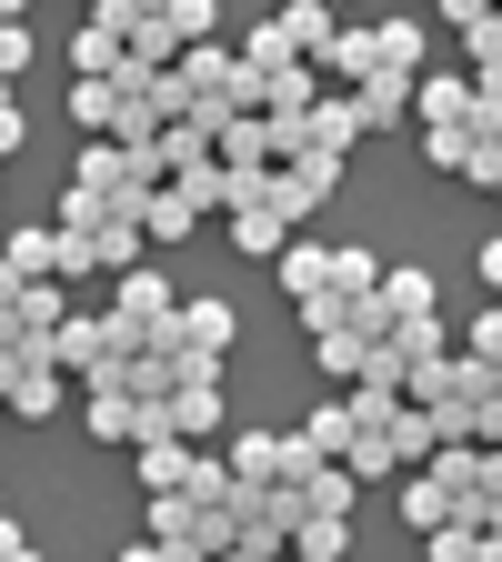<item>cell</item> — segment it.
<instances>
[{
	"label": "cell",
	"mask_w": 502,
	"mask_h": 562,
	"mask_svg": "<svg viewBox=\"0 0 502 562\" xmlns=\"http://www.w3.org/2000/svg\"><path fill=\"white\" fill-rule=\"evenodd\" d=\"M302 331H312V362L352 392L362 362L392 341V312H382V292H362V302H352V292H322V302H302Z\"/></svg>",
	"instance_id": "obj_1"
},
{
	"label": "cell",
	"mask_w": 502,
	"mask_h": 562,
	"mask_svg": "<svg viewBox=\"0 0 502 562\" xmlns=\"http://www.w3.org/2000/svg\"><path fill=\"white\" fill-rule=\"evenodd\" d=\"M332 191H342V161H332V151H302V161H281V171H271V191H261V201L281 211V222H312Z\"/></svg>",
	"instance_id": "obj_2"
},
{
	"label": "cell",
	"mask_w": 502,
	"mask_h": 562,
	"mask_svg": "<svg viewBox=\"0 0 502 562\" xmlns=\"http://www.w3.org/2000/svg\"><path fill=\"white\" fill-rule=\"evenodd\" d=\"M152 351H211V362H222V351H232V302H181L161 331H152Z\"/></svg>",
	"instance_id": "obj_3"
},
{
	"label": "cell",
	"mask_w": 502,
	"mask_h": 562,
	"mask_svg": "<svg viewBox=\"0 0 502 562\" xmlns=\"http://www.w3.org/2000/svg\"><path fill=\"white\" fill-rule=\"evenodd\" d=\"M101 362H111V312H70V322L51 331V372H81V382H91Z\"/></svg>",
	"instance_id": "obj_4"
},
{
	"label": "cell",
	"mask_w": 502,
	"mask_h": 562,
	"mask_svg": "<svg viewBox=\"0 0 502 562\" xmlns=\"http://www.w3.org/2000/svg\"><path fill=\"white\" fill-rule=\"evenodd\" d=\"M191 232H201V201H191L181 181H161L152 201H141V241H152V251H181Z\"/></svg>",
	"instance_id": "obj_5"
},
{
	"label": "cell",
	"mask_w": 502,
	"mask_h": 562,
	"mask_svg": "<svg viewBox=\"0 0 502 562\" xmlns=\"http://www.w3.org/2000/svg\"><path fill=\"white\" fill-rule=\"evenodd\" d=\"M211 151H222V171H281V140H271V121H261V111H232Z\"/></svg>",
	"instance_id": "obj_6"
},
{
	"label": "cell",
	"mask_w": 502,
	"mask_h": 562,
	"mask_svg": "<svg viewBox=\"0 0 502 562\" xmlns=\"http://www.w3.org/2000/svg\"><path fill=\"white\" fill-rule=\"evenodd\" d=\"M111 312H121V322H141V331H161V322L181 312V292H171V281H161L152 261H131V271H121V302H111Z\"/></svg>",
	"instance_id": "obj_7"
},
{
	"label": "cell",
	"mask_w": 502,
	"mask_h": 562,
	"mask_svg": "<svg viewBox=\"0 0 502 562\" xmlns=\"http://www.w3.org/2000/svg\"><path fill=\"white\" fill-rule=\"evenodd\" d=\"M222 462H232V482H242V492H271V482H281V462H292V432H232V452H222Z\"/></svg>",
	"instance_id": "obj_8"
},
{
	"label": "cell",
	"mask_w": 502,
	"mask_h": 562,
	"mask_svg": "<svg viewBox=\"0 0 502 562\" xmlns=\"http://www.w3.org/2000/svg\"><path fill=\"white\" fill-rule=\"evenodd\" d=\"M412 111H422V131H462L472 121V70H462V81H453V70H422Z\"/></svg>",
	"instance_id": "obj_9"
},
{
	"label": "cell",
	"mask_w": 502,
	"mask_h": 562,
	"mask_svg": "<svg viewBox=\"0 0 502 562\" xmlns=\"http://www.w3.org/2000/svg\"><path fill=\"white\" fill-rule=\"evenodd\" d=\"M382 312H392V331H402V322H433V312H443L433 271H412V261H382Z\"/></svg>",
	"instance_id": "obj_10"
},
{
	"label": "cell",
	"mask_w": 502,
	"mask_h": 562,
	"mask_svg": "<svg viewBox=\"0 0 502 562\" xmlns=\"http://www.w3.org/2000/svg\"><path fill=\"white\" fill-rule=\"evenodd\" d=\"M161 422H171L181 442H211V432L232 422V412H222V382H191V392H171V402H161Z\"/></svg>",
	"instance_id": "obj_11"
},
{
	"label": "cell",
	"mask_w": 502,
	"mask_h": 562,
	"mask_svg": "<svg viewBox=\"0 0 502 562\" xmlns=\"http://www.w3.org/2000/svg\"><path fill=\"white\" fill-rule=\"evenodd\" d=\"M302 131H312V151H332V161H342V151H352V140H362V101H352V91H322Z\"/></svg>",
	"instance_id": "obj_12"
},
{
	"label": "cell",
	"mask_w": 502,
	"mask_h": 562,
	"mask_svg": "<svg viewBox=\"0 0 502 562\" xmlns=\"http://www.w3.org/2000/svg\"><path fill=\"white\" fill-rule=\"evenodd\" d=\"M292 60H302V41L281 31V11H261V21L242 31V70H252V81H271V70H292Z\"/></svg>",
	"instance_id": "obj_13"
},
{
	"label": "cell",
	"mask_w": 502,
	"mask_h": 562,
	"mask_svg": "<svg viewBox=\"0 0 502 562\" xmlns=\"http://www.w3.org/2000/svg\"><path fill=\"white\" fill-rule=\"evenodd\" d=\"M412 70H372V81L362 91H352V101H362V131H392V121H412Z\"/></svg>",
	"instance_id": "obj_14"
},
{
	"label": "cell",
	"mask_w": 502,
	"mask_h": 562,
	"mask_svg": "<svg viewBox=\"0 0 502 562\" xmlns=\"http://www.w3.org/2000/svg\"><path fill=\"white\" fill-rule=\"evenodd\" d=\"M131 472H141V492H181V472H191V442H181V432L131 442Z\"/></svg>",
	"instance_id": "obj_15"
},
{
	"label": "cell",
	"mask_w": 502,
	"mask_h": 562,
	"mask_svg": "<svg viewBox=\"0 0 502 562\" xmlns=\"http://www.w3.org/2000/svg\"><path fill=\"white\" fill-rule=\"evenodd\" d=\"M312 101H322V70L312 60H292V70H271V81H261V111L271 121H312Z\"/></svg>",
	"instance_id": "obj_16"
},
{
	"label": "cell",
	"mask_w": 502,
	"mask_h": 562,
	"mask_svg": "<svg viewBox=\"0 0 502 562\" xmlns=\"http://www.w3.org/2000/svg\"><path fill=\"white\" fill-rule=\"evenodd\" d=\"M271 271H281V292H292V302H322L332 292V241H292Z\"/></svg>",
	"instance_id": "obj_17"
},
{
	"label": "cell",
	"mask_w": 502,
	"mask_h": 562,
	"mask_svg": "<svg viewBox=\"0 0 502 562\" xmlns=\"http://www.w3.org/2000/svg\"><path fill=\"white\" fill-rule=\"evenodd\" d=\"M382 70V50H372V31L362 21H342V41H332V60H322V81H342V91H362Z\"/></svg>",
	"instance_id": "obj_18"
},
{
	"label": "cell",
	"mask_w": 502,
	"mask_h": 562,
	"mask_svg": "<svg viewBox=\"0 0 502 562\" xmlns=\"http://www.w3.org/2000/svg\"><path fill=\"white\" fill-rule=\"evenodd\" d=\"M232 251H252V261H281V251H292V222H281L271 201H261V211H232Z\"/></svg>",
	"instance_id": "obj_19"
},
{
	"label": "cell",
	"mask_w": 502,
	"mask_h": 562,
	"mask_svg": "<svg viewBox=\"0 0 502 562\" xmlns=\"http://www.w3.org/2000/svg\"><path fill=\"white\" fill-rule=\"evenodd\" d=\"M152 151H161V181H181V171H211V161H222V151H211V131H201V121H171V131L152 140Z\"/></svg>",
	"instance_id": "obj_20"
},
{
	"label": "cell",
	"mask_w": 502,
	"mask_h": 562,
	"mask_svg": "<svg viewBox=\"0 0 502 562\" xmlns=\"http://www.w3.org/2000/svg\"><path fill=\"white\" fill-rule=\"evenodd\" d=\"M292 442H302V452H312V462H342V452H352V402H342V392H332V402H322V412H312V422H302V432H292Z\"/></svg>",
	"instance_id": "obj_21"
},
{
	"label": "cell",
	"mask_w": 502,
	"mask_h": 562,
	"mask_svg": "<svg viewBox=\"0 0 502 562\" xmlns=\"http://www.w3.org/2000/svg\"><path fill=\"white\" fill-rule=\"evenodd\" d=\"M372 50H382V70H412V81H422V70H433V60H422V21H412V11L372 21Z\"/></svg>",
	"instance_id": "obj_22"
},
{
	"label": "cell",
	"mask_w": 502,
	"mask_h": 562,
	"mask_svg": "<svg viewBox=\"0 0 502 562\" xmlns=\"http://www.w3.org/2000/svg\"><path fill=\"white\" fill-rule=\"evenodd\" d=\"M352 552V513H312V522H292V562H342Z\"/></svg>",
	"instance_id": "obj_23"
},
{
	"label": "cell",
	"mask_w": 502,
	"mask_h": 562,
	"mask_svg": "<svg viewBox=\"0 0 502 562\" xmlns=\"http://www.w3.org/2000/svg\"><path fill=\"white\" fill-rule=\"evenodd\" d=\"M402 522H412V532H443V522H453V492H443L433 472H402Z\"/></svg>",
	"instance_id": "obj_24"
},
{
	"label": "cell",
	"mask_w": 502,
	"mask_h": 562,
	"mask_svg": "<svg viewBox=\"0 0 502 562\" xmlns=\"http://www.w3.org/2000/svg\"><path fill=\"white\" fill-rule=\"evenodd\" d=\"M91 271H101V241H91V232H60V222H51V281H91Z\"/></svg>",
	"instance_id": "obj_25"
},
{
	"label": "cell",
	"mask_w": 502,
	"mask_h": 562,
	"mask_svg": "<svg viewBox=\"0 0 502 562\" xmlns=\"http://www.w3.org/2000/svg\"><path fill=\"white\" fill-rule=\"evenodd\" d=\"M332 292H352V302H362V292H382V261H372L362 241H332Z\"/></svg>",
	"instance_id": "obj_26"
},
{
	"label": "cell",
	"mask_w": 502,
	"mask_h": 562,
	"mask_svg": "<svg viewBox=\"0 0 502 562\" xmlns=\"http://www.w3.org/2000/svg\"><path fill=\"white\" fill-rule=\"evenodd\" d=\"M422 161H433V171H453V181H472L482 140H472V131H422Z\"/></svg>",
	"instance_id": "obj_27"
},
{
	"label": "cell",
	"mask_w": 502,
	"mask_h": 562,
	"mask_svg": "<svg viewBox=\"0 0 502 562\" xmlns=\"http://www.w3.org/2000/svg\"><path fill=\"white\" fill-rule=\"evenodd\" d=\"M0 412H21V422L60 412V372H51V362H41V372H21V382H11V402H0Z\"/></svg>",
	"instance_id": "obj_28"
},
{
	"label": "cell",
	"mask_w": 502,
	"mask_h": 562,
	"mask_svg": "<svg viewBox=\"0 0 502 562\" xmlns=\"http://www.w3.org/2000/svg\"><path fill=\"white\" fill-rule=\"evenodd\" d=\"M181 492H191V503H232V492H242V482H232V462H222V452H191V472H181Z\"/></svg>",
	"instance_id": "obj_29"
},
{
	"label": "cell",
	"mask_w": 502,
	"mask_h": 562,
	"mask_svg": "<svg viewBox=\"0 0 502 562\" xmlns=\"http://www.w3.org/2000/svg\"><path fill=\"white\" fill-rule=\"evenodd\" d=\"M161 21H171V31H181V50H191V41H211V31H222V0H171Z\"/></svg>",
	"instance_id": "obj_30"
},
{
	"label": "cell",
	"mask_w": 502,
	"mask_h": 562,
	"mask_svg": "<svg viewBox=\"0 0 502 562\" xmlns=\"http://www.w3.org/2000/svg\"><path fill=\"white\" fill-rule=\"evenodd\" d=\"M70 121L101 140V131H111V81H70Z\"/></svg>",
	"instance_id": "obj_31"
},
{
	"label": "cell",
	"mask_w": 502,
	"mask_h": 562,
	"mask_svg": "<svg viewBox=\"0 0 502 562\" xmlns=\"http://www.w3.org/2000/svg\"><path fill=\"white\" fill-rule=\"evenodd\" d=\"M422 552H433V562H482V532L472 522H443V532H422Z\"/></svg>",
	"instance_id": "obj_32"
},
{
	"label": "cell",
	"mask_w": 502,
	"mask_h": 562,
	"mask_svg": "<svg viewBox=\"0 0 502 562\" xmlns=\"http://www.w3.org/2000/svg\"><path fill=\"white\" fill-rule=\"evenodd\" d=\"M362 382H372V392H402V382H412V351H402V341H382L372 362H362Z\"/></svg>",
	"instance_id": "obj_33"
},
{
	"label": "cell",
	"mask_w": 502,
	"mask_h": 562,
	"mask_svg": "<svg viewBox=\"0 0 502 562\" xmlns=\"http://www.w3.org/2000/svg\"><path fill=\"white\" fill-rule=\"evenodd\" d=\"M31 70V21H0V91Z\"/></svg>",
	"instance_id": "obj_34"
},
{
	"label": "cell",
	"mask_w": 502,
	"mask_h": 562,
	"mask_svg": "<svg viewBox=\"0 0 502 562\" xmlns=\"http://www.w3.org/2000/svg\"><path fill=\"white\" fill-rule=\"evenodd\" d=\"M462 50H472V70H482V60H502V11H482V21H462Z\"/></svg>",
	"instance_id": "obj_35"
},
{
	"label": "cell",
	"mask_w": 502,
	"mask_h": 562,
	"mask_svg": "<svg viewBox=\"0 0 502 562\" xmlns=\"http://www.w3.org/2000/svg\"><path fill=\"white\" fill-rule=\"evenodd\" d=\"M11 151H31V111H21L11 91H0V161H11Z\"/></svg>",
	"instance_id": "obj_36"
},
{
	"label": "cell",
	"mask_w": 502,
	"mask_h": 562,
	"mask_svg": "<svg viewBox=\"0 0 502 562\" xmlns=\"http://www.w3.org/2000/svg\"><path fill=\"white\" fill-rule=\"evenodd\" d=\"M462 351H482V362H502V302H492V312H472V341H462Z\"/></svg>",
	"instance_id": "obj_37"
},
{
	"label": "cell",
	"mask_w": 502,
	"mask_h": 562,
	"mask_svg": "<svg viewBox=\"0 0 502 562\" xmlns=\"http://www.w3.org/2000/svg\"><path fill=\"white\" fill-rule=\"evenodd\" d=\"M152 542H181V492H152Z\"/></svg>",
	"instance_id": "obj_38"
},
{
	"label": "cell",
	"mask_w": 502,
	"mask_h": 562,
	"mask_svg": "<svg viewBox=\"0 0 502 562\" xmlns=\"http://www.w3.org/2000/svg\"><path fill=\"white\" fill-rule=\"evenodd\" d=\"M472 261H482V281H492V302H502V232H492V241H482Z\"/></svg>",
	"instance_id": "obj_39"
},
{
	"label": "cell",
	"mask_w": 502,
	"mask_h": 562,
	"mask_svg": "<svg viewBox=\"0 0 502 562\" xmlns=\"http://www.w3.org/2000/svg\"><path fill=\"white\" fill-rule=\"evenodd\" d=\"M433 11H443V21L462 31V21H482V11H492V0H433Z\"/></svg>",
	"instance_id": "obj_40"
},
{
	"label": "cell",
	"mask_w": 502,
	"mask_h": 562,
	"mask_svg": "<svg viewBox=\"0 0 502 562\" xmlns=\"http://www.w3.org/2000/svg\"><path fill=\"white\" fill-rule=\"evenodd\" d=\"M111 562H171V552H161V542H152V532H141V542H121V552H111Z\"/></svg>",
	"instance_id": "obj_41"
},
{
	"label": "cell",
	"mask_w": 502,
	"mask_h": 562,
	"mask_svg": "<svg viewBox=\"0 0 502 562\" xmlns=\"http://www.w3.org/2000/svg\"><path fill=\"white\" fill-rule=\"evenodd\" d=\"M472 91H482V101H502V60H482V70H472Z\"/></svg>",
	"instance_id": "obj_42"
},
{
	"label": "cell",
	"mask_w": 502,
	"mask_h": 562,
	"mask_svg": "<svg viewBox=\"0 0 502 562\" xmlns=\"http://www.w3.org/2000/svg\"><path fill=\"white\" fill-rule=\"evenodd\" d=\"M472 181H482V191H502V161H492V151H482V161H472Z\"/></svg>",
	"instance_id": "obj_43"
},
{
	"label": "cell",
	"mask_w": 502,
	"mask_h": 562,
	"mask_svg": "<svg viewBox=\"0 0 502 562\" xmlns=\"http://www.w3.org/2000/svg\"><path fill=\"white\" fill-rule=\"evenodd\" d=\"M482 562H502V532H482Z\"/></svg>",
	"instance_id": "obj_44"
},
{
	"label": "cell",
	"mask_w": 502,
	"mask_h": 562,
	"mask_svg": "<svg viewBox=\"0 0 502 562\" xmlns=\"http://www.w3.org/2000/svg\"><path fill=\"white\" fill-rule=\"evenodd\" d=\"M21 11H31V0H0V21H21Z\"/></svg>",
	"instance_id": "obj_45"
},
{
	"label": "cell",
	"mask_w": 502,
	"mask_h": 562,
	"mask_svg": "<svg viewBox=\"0 0 502 562\" xmlns=\"http://www.w3.org/2000/svg\"><path fill=\"white\" fill-rule=\"evenodd\" d=\"M11 562H41V552H31V542H11Z\"/></svg>",
	"instance_id": "obj_46"
},
{
	"label": "cell",
	"mask_w": 502,
	"mask_h": 562,
	"mask_svg": "<svg viewBox=\"0 0 502 562\" xmlns=\"http://www.w3.org/2000/svg\"><path fill=\"white\" fill-rule=\"evenodd\" d=\"M0 522H11V503H0Z\"/></svg>",
	"instance_id": "obj_47"
},
{
	"label": "cell",
	"mask_w": 502,
	"mask_h": 562,
	"mask_svg": "<svg viewBox=\"0 0 502 562\" xmlns=\"http://www.w3.org/2000/svg\"><path fill=\"white\" fill-rule=\"evenodd\" d=\"M91 11H101V0H91Z\"/></svg>",
	"instance_id": "obj_48"
}]
</instances>
